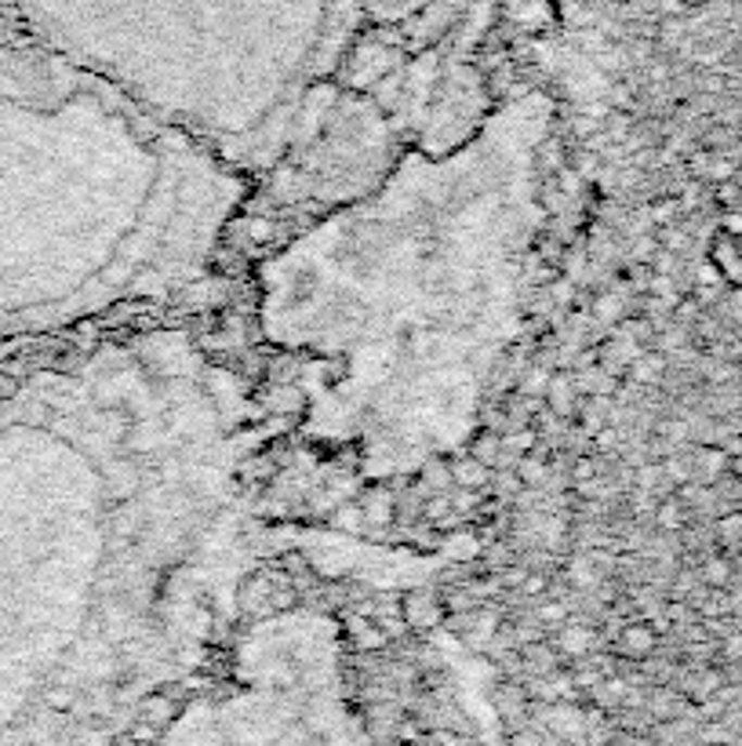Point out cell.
<instances>
[{"label":"cell","mask_w":742,"mask_h":746,"mask_svg":"<svg viewBox=\"0 0 742 746\" xmlns=\"http://www.w3.org/2000/svg\"><path fill=\"white\" fill-rule=\"evenodd\" d=\"M520 590H525L528 597L546 594V590H550V576L542 572V568H528V576H525V583H520Z\"/></svg>","instance_id":"cell-26"},{"label":"cell","mask_w":742,"mask_h":746,"mask_svg":"<svg viewBox=\"0 0 742 746\" xmlns=\"http://www.w3.org/2000/svg\"><path fill=\"white\" fill-rule=\"evenodd\" d=\"M684 8H706V4H714V0H681Z\"/></svg>","instance_id":"cell-38"},{"label":"cell","mask_w":742,"mask_h":746,"mask_svg":"<svg viewBox=\"0 0 742 746\" xmlns=\"http://www.w3.org/2000/svg\"><path fill=\"white\" fill-rule=\"evenodd\" d=\"M557 182H561V193L564 197H575L582 190V175L571 168V164H564V168H557Z\"/></svg>","instance_id":"cell-29"},{"label":"cell","mask_w":742,"mask_h":746,"mask_svg":"<svg viewBox=\"0 0 742 746\" xmlns=\"http://www.w3.org/2000/svg\"><path fill=\"white\" fill-rule=\"evenodd\" d=\"M499 452H503V433L499 430H480L474 441H469V455L480 459L485 466H495Z\"/></svg>","instance_id":"cell-10"},{"label":"cell","mask_w":742,"mask_h":746,"mask_svg":"<svg viewBox=\"0 0 742 746\" xmlns=\"http://www.w3.org/2000/svg\"><path fill=\"white\" fill-rule=\"evenodd\" d=\"M658 252V237L655 233H644V237H637V244H633V263H652Z\"/></svg>","instance_id":"cell-27"},{"label":"cell","mask_w":742,"mask_h":746,"mask_svg":"<svg viewBox=\"0 0 742 746\" xmlns=\"http://www.w3.org/2000/svg\"><path fill=\"white\" fill-rule=\"evenodd\" d=\"M568 608L571 605H564V600H546V605L539 608V623H564V619H568Z\"/></svg>","instance_id":"cell-28"},{"label":"cell","mask_w":742,"mask_h":746,"mask_svg":"<svg viewBox=\"0 0 742 746\" xmlns=\"http://www.w3.org/2000/svg\"><path fill=\"white\" fill-rule=\"evenodd\" d=\"M731 576H735V568H731V557H709L703 565V583L714 586V590H725L731 583Z\"/></svg>","instance_id":"cell-16"},{"label":"cell","mask_w":742,"mask_h":746,"mask_svg":"<svg viewBox=\"0 0 742 746\" xmlns=\"http://www.w3.org/2000/svg\"><path fill=\"white\" fill-rule=\"evenodd\" d=\"M568 583L579 590H598L601 586V568L590 554H579L568 561Z\"/></svg>","instance_id":"cell-8"},{"label":"cell","mask_w":742,"mask_h":746,"mask_svg":"<svg viewBox=\"0 0 742 746\" xmlns=\"http://www.w3.org/2000/svg\"><path fill=\"white\" fill-rule=\"evenodd\" d=\"M546 292H550L553 306H557V309H564V306H575V285L568 281V277H553Z\"/></svg>","instance_id":"cell-24"},{"label":"cell","mask_w":742,"mask_h":746,"mask_svg":"<svg viewBox=\"0 0 742 746\" xmlns=\"http://www.w3.org/2000/svg\"><path fill=\"white\" fill-rule=\"evenodd\" d=\"M655 521L663 532H681L684 528V500L681 495H666V500L655 506Z\"/></svg>","instance_id":"cell-11"},{"label":"cell","mask_w":742,"mask_h":746,"mask_svg":"<svg viewBox=\"0 0 742 746\" xmlns=\"http://www.w3.org/2000/svg\"><path fill=\"white\" fill-rule=\"evenodd\" d=\"M601 164H604L601 153H593V150L582 147V150H579V161H575L571 168L582 175V182H593V179H601Z\"/></svg>","instance_id":"cell-21"},{"label":"cell","mask_w":742,"mask_h":746,"mask_svg":"<svg viewBox=\"0 0 742 746\" xmlns=\"http://www.w3.org/2000/svg\"><path fill=\"white\" fill-rule=\"evenodd\" d=\"M728 455L720 452V448H714V444H706V448H699V459L692 463V466H703V473H709V478H717V473H725V463Z\"/></svg>","instance_id":"cell-20"},{"label":"cell","mask_w":742,"mask_h":746,"mask_svg":"<svg viewBox=\"0 0 742 746\" xmlns=\"http://www.w3.org/2000/svg\"><path fill=\"white\" fill-rule=\"evenodd\" d=\"M73 59L0 45V343L55 317L73 274Z\"/></svg>","instance_id":"cell-1"},{"label":"cell","mask_w":742,"mask_h":746,"mask_svg":"<svg viewBox=\"0 0 742 746\" xmlns=\"http://www.w3.org/2000/svg\"><path fill=\"white\" fill-rule=\"evenodd\" d=\"M361 4L379 18H401L407 12H419V8H426L430 0H361Z\"/></svg>","instance_id":"cell-12"},{"label":"cell","mask_w":742,"mask_h":746,"mask_svg":"<svg viewBox=\"0 0 742 746\" xmlns=\"http://www.w3.org/2000/svg\"><path fill=\"white\" fill-rule=\"evenodd\" d=\"M448 510H452V500H448L444 492H437V495H430V503L423 506V517H426V524H433L437 517H444Z\"/></svg>","instance_id":"cell-30"},{"label":"cell","mask_w":742,"mask_h":746,"mask_svg":"<svg viewBox=\"0 0 742 746\" xmlns=\"http://www.w3.org/2000/svg\"><path fill=\"white\" fill-rule=\"evenodd\" d=\"M485 561L491 568H506V565H514V551H510V543H495L491 551H485Z\"/></svg>","instance_id":"cell-34"},{"label":"cell","mask_w":742,"mask_h":746,"mask_svg":"<svg viewBox=\"0 0 742 746\" xmlns=\"http://www.w3.org/2000/svg\"><path fill=\"white\" fill-rule=\"evenodd\" d=\"M448 470H452V481H458V489H477V492H485L488 484H491V470L480 459H452L448 463Z\"/></svg>","instance_id":"cell-6"},{"label":"cell","mask_w":742,"mask_h":746,"mask_svg":"<svg viewBox=\"0 0 742 746\" xmlns=\"http://www.w3.org/2000/svg\"><path fill=\"white\" fill-rule=\"evenodd\" d=\"M37 40L73 62L121 59L124 48L204 45L299 51L331 0H12Z\"/></svg>","instance_id":"cell-2"},{"label":"cell","mask_w":742,"mask_h":746,"mask_svg":"<svg viewBox=\"0 0 742 746\" xmlns=\"http://www.w3.org/2000/svg\"><path fill=\"white\" fill-rule=\"evenodd\" d=\"M666 368H670L666 354H658V350H641L626 371H630V382H637V387H655V382H663Z\"/></svg>","instance_id":"cell-5"},{"label":"cell","mask_w":742,"mask_h":746,"mask_svg":"<svg viewBox=\"0 0 742 746\" xmlns=\"http://www.w3.org/2000/svg\"><path fill=\"white\" fill-rule=\"evenodd\" d=\"M601 473V466L598 459H590V455H579V459L571 463V481H590V478H598Z\"/></svg>","instance_id":"cell-31"},{"label":"cell","mask_w":742,"mask_h":746,"mask_svg":"<svg viewBox=\"0 0 742 746\" xmlns=\"http://www.w3.org/2000/svg\"><path fill=\"white\" fill-rule=\"evenodd\" d=\"M593 314H598L601 320H619L626 314V306L615 295H598L593 299Z\"/></svg>","instance_id":"cell-25"},{"label":"cell","mask_w":742,"mask_h":746,"mask_svg":"<svg viewBox=\"0 0 742 746\" xmlns=\"http://www.w3.org/2000/svg\"><path fill=\"white\" fill-rule=\"evenodd\" d=\"M575 393H579V387H575V371H553L550 387H546V401L561 419L575 416V408H579V404H575Z\"/></svg>","instance_id":"cell-4"},{"label":"cell","mask_w":742,"mask_h":746,"mask_svg":"<svg viewBox=\"0 0 742 746\" xmlns=\"http://www.w3.org/2000/svg\"><path fill=\"white\" fill-rule=\"evenodd\" d=\"M622 4H630V0H622Z\"/></svg>","instance_id":"cell-39"},{"label":"cell","mask_w":742,"mask_h":746,"mask_svg":"<svg viewBox=\"0 0 742 746\" xmlns=\"http://www.w3.org/2000/svg\"><path fill=\"white\" fill-rule=\"evenodd\" d=\"M714 201H717V208L739 212V208H742V186H739L735 179L717 182V186H714Z\"/></svg>","instance_id":"cell-17"},{"label":"cell","mask_w":742,"mask_h":746,"mask_svg":"<svg viewBox=\"0 0 742 746\" xmlns=\"http://www.w3.org/2000/svg\"><path fill=\"white\" fill-rule=\"evenodd\" d=\"M677 208H681V204H677V201H658V204H652V208H647V215H652V223L655 226H670V219H674V215H677Z\"/></svg>","instance_id":"cell-35"},{"label":"cell","mask_w":742,"mask_h":746,"mask_svg":"<svg viewBox=\"0 0 742 746\" xmlns=\"http://www.w3.org/2000/svg\"><path fill=\"white\" fill-rule=\"evenodd\" d=\"M593 438H598L601 448H615V444H619V433H615V427H604V430L593 433Z\"/></svg>","instance_id":"cell-36"},{"label":"cell","mask_w":742,"mask_h":746,"mask_svg":"<svg viewBox=\"0 0 742 746\" xmlns=\"http://www.w3.org/2000/svg\"><path fill=\"white\" fill-rule=\"evenodd\" d=\"M364 514L361 506H353V503H347V506H339L336 510V528H342V532H350V535H361L364 532Z\"/></svg>","instance_id":"cell-18"},{"label":"cell","mask_w":742,"mask_h":746,"mask_svg":"<svg viewBox=\"0 0 742 746\" xmlns=\"http://www.w3.org/2000/svg\"><path fill=\"white\" fill-rule=\"evenodd\" d=\"M709 263L717 266L720 281L731 285V288H739L742 285V241H739V237L728 233V230H720L714 237V244H709Z\"/></svg>","instance_id":"cell-3"},{"label":"cell","mask_w":742,"mask_h":746,"mask_svg":"<svg viewBox=\"0 0 742 746\" xmlns=\"http://www.w3.org/2000/svg\"><path fill=\"white\" fill-rule=\"evenodd\" d=\"M593 645V630L590 627H564L557 637V648L564 656H582Z\"/></svg>","instance_id":"cell-15"},{"label":"cell","mask_w":742,"mask_h":746,"mask_svg":"<svg viewBox=\"0 0 742 746\" xmlns=\"http://www.w3.org/2000/svg\"><path fill=\"white\" fill-rule=\"evenodd\" d=\"M525 659H528L531 670H553V667H557V652L542 648L539 641H531V645L525 648Z\"/></svg>","instance_id":"cell-23"},{"label":"cell","mask_w":742,"mask_h":746,"mask_svg":"<svg viewBox=\"0 0 742 746\" xmlns=\"http://www.w3.org/2000/svg\"><path fill=\"white\" fill-rule=\"evenodd\" d=\"M717 543L725 546V554H742V514H728L720 517L717 524Z\"/></svg>","instance_id":"cell-14"},{"label":"cell","mask_w":742,"mask_h":746,"mask_svg":"<svg viewBox=\"0 0 742 746\" xmlns=\"http://www.w3.org/2000/svg\"><path fill=\"white\" fill-rule=\"evenodd\" d=\"M364 514H368L375 524H390L393 521V500L386 492H372L368 510H364Z\"/></svg>","instance_id":"cell-22"},{"label":"cell","mask_w":742,"mask_h":746,"mask_svg":"<svg viewBox=\"0 0 742 746\" xmlns=\"http://www.w3.org/2000/svg\"><path fill=\"white\" fill-rule=\"evenodd\" d=\"M601 128H604V124L593 121V117H587V113H579V117L571 121V135H575V139H582V142H587L590 135H598Z\"/></svg>","instance_id":"cell-33"},{"label":"cell","mask_w":742,"mask_h":746,"mask_svg":"<svg viewBox=\"0 0 742 746\" xmlns=\"http://www.w3.org/2000/svg\"><path fill=\"white\" fill-rule=\"evenodd\" d=\"M703 179H714V182H725V179H735V164L725 161V157H709V168Z\"/></svg>","instance_id":"cell-32"},{"label":"cell","mask_w":742,"mask_h":746,"mask_svg":"<svg viewBox=\"0 0 742 746\" xmlns=\"http://www.w3.org/2000/svg\"><path fill=\"white\" fill-rule=\"evenodd\" d=\"M441 616H444V608L433 605V600H426L423 594H412V597H407V605H404L407 627H430V623H437Z\"/></svg>","instance_id":"cell-9"},{"label":"cell","mask_w":742,"mask_h":746,"mask_svg":"<svg viewBox=\"0 0 742 746\" xmlns=\"http://www.w3.org/2000/svg\"><path fill=\"white\" fill-rule=\"evenodd\" d=\"M517 478L525 481V489H536V484H546L550 466H546V459H542V455L528 452V455H520V459H517Z\"/></svg>","instance_id":"cell-13"},{"label":"cell","mask_w":742,"mask_h":746,"mask_svg":"<svg viewBox=\"0 0 742 746\" xmlns=\"http://www.w3.org/2000/svg\"><path fill=\"white\" fill-rule=\"evenodd\" d=\"M480 608V600L469 594V590H452V594L444 597V612H452V616H463V612H477Z\"/></svg>","instance_id":"cell-19"},{"label":"cell","mask_w":742,"mask_h":746,"mask_svg":"<svg viewBox=\"0 0 742 746\" xmlns=\"http://www.w3.org/2000/svg\"><path fill=\"white\" fill-rule=\"evenodd\" d=\"M655 627H647V623H633V627H626L622 630V637H619V648L626 652V656H647V652L655 648Z\"/></svg>","instance_id":"cell-7"},{"label":"cell","mask_w":742,"mask_h":746,"mask_svg":"<svg viewBox=\"0 0 742 746\" xmlns=\"http://www.w3.org/2000/svg\"><path fill=\"white\" fill-rule=\"evenodd\" d=\"M731 452H735V463H731V470H735L739 478H742V441H739V444H735V448H731Z\"/></svg>","instance_id":"cell-37"}]
</instances>
